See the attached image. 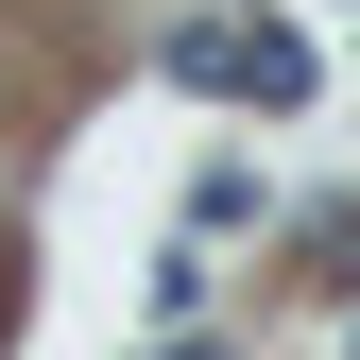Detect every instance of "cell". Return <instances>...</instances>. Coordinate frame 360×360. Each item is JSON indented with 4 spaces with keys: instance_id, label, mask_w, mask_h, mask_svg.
Returning <instances> with one entry per match:
<instances>
[{
    "instance_id": "6da1fadb",
    "label": "cell",
    "mask_w": 360,
    "mask_h": 360,
    "mask_svg": "<svg viewBox=\"0 0 360 360\" xmlns=\"http://www.w3.org/2000/svg\"><path fill=\"white\" fill-rule=\"evenodd\" d=\"M172 86H223V103H309V34H275V18H189V34H172Z\"/></svg>"
}]
</instances>
